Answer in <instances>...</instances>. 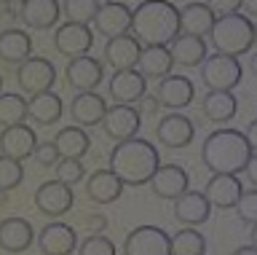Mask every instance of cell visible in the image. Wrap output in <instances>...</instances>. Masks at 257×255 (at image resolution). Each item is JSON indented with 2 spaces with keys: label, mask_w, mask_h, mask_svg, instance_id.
Listing matches in <instances>:
<instances>
[{
  "label": "cell",
  "mask_w": 257,
  "mask_h": 255,
  "mask_svg": "<svg viewBox=\"0 0 257 255\" xmlns=\"http://www.w3.org/2000/svg\"><path fill=\"white\" fill-rule=\"evenodd\" d=\"M201 81L204 86L212 89H220V92H233L236 86L241 83V75H244V67H241L238 57H228V54H212L201 62Z\"/></svg>",
  "instance_id": "cell-5"
},
{
  "label": "cell",
  "mask_w": 257,
  "mask_h": 255,
  "mask_svg": "<svg viewBox=\"0 0 257 255\" xmlns=\"http://www.w3.org/2000/svg\"><path fill=\"white\" fill-rule=\"evenodd\" d=\"M62 17V3L59 0H22L19 6V19L30 30H51Z\"/></svg>",
  "instance_id": "cell-19"
},
{
  "label": "cell",
  "mask_w": 257,
  "mask_h": 255,
  "mask_svg": "<svg viewBox=\"0 0 257 255\" xmlns=\"http://www.w3.org/2000/svg\"><path fill=\"white\" fill-rule=\"evenodd\" d=\"M241 191H244V186H241V178L238 175H228V172H217L209 178L204 194L209 199V204L217 207V210H233L241 196Z\"/></svg>",
  "instance_id": "cell-18"
},
{
  "label": "cell",
  "mask_w": 257,
  "mask_h": 255,
  "mask_svg": "<svg viewBox=\"0 0 257 255\" xmlns=\"http://www.w3.org/2000/svg\"><path fill=\"white\" fill-rule=\"evenodd\" d=\"M35 239H38V250L43 255H70L78 250L75 228L67 226V223H59V220L43 226V231Z\"/></svg>",
  "instance_id": "cell-16"
},
{
  "label": "cell",
  "mask_w": 257,
  "mask_h": 255,
  "mask_svg": "<svg viewBox=\"0 0 257 255\" xmlns=\"http://www.w3.org/2000/svg\"><path fill=\"white\" fill-rule=\"evenodd\" d=\"M140 124H142V116L134 105H112L107 108V113L102 118V132L104 137L112 140V142H120V140H128V137H137L140 132Z\"/></svg>",
  "instance_id": "cell-8"
},
{
  "label": "cell",
  "mask_w": 257,
  "mask_h": 255,
  "mask_svg": "<svg viewBox=\"0 0 257 255\" xmlns=\"http://www.w3.org/2000/svg\"><path fill=\"white\" fill-rule=\"evenodd\" d=\"M126 255H169L172 252V236L158 226H137L123 239Z\"/></svg>",
  "instance_id": "cell-6"
},
{
  "label": "cell",
  "mask_w": 257,
  "mask_h": 255,
  "mask_svg": "<svg viewBox=\"0 0 257 255\" xmlns=\"http://www.w3.org/2000/svg\"><path fill=\"white\" fill-rule=\"evenodd\" d=\"M27 57H32V38L24 30L8 27L0 33V62L6 65H22Z\"/></svg>",
  "instance_id": "cell-29"
},
{
  "label": "cell",
  "mask_w": 257,
  "mask_h": 255,
  "mask_svg": "<svg viewBox=\"0 0 257 255\" xmlns=\"http://www.w3.org/2000/svg\"><path fill=\"white\" fill-rule=\"evenodd\" d=\"M35 242L32 223L24 218H6L0 220V250L6 252H24Z\"/></svg>",
  "instance_id": "cell-25"
},
{
  "label": "cell",
  "mask_w": 257,
  "mask_h": 255,
  "mask_svg": "<svg viewBox=\"0 0 257 255\" xmlns=\"http://www.w3.org/2000/svg\"><path fill=\"white\" fill-rule=\"evenodd\" d=\"M54 81H56V67L46 57H27L16 67V83L30 97L38 92H48L54 86Z\"/></svg>",
  "instance_id": "cell-7"
},
{
  "label": "cell",
  "mask_w": 257,
  "mask_h": 255,
  "mask_svg": "<svg viewBox=\"0 0 257 255\" xmlns=\"http://www.w3.org/2000/svg\"><path fill=\"white\" fill-rule=\"evenodd\" d=\"M212 215V204L204 191H185L182 196L174 199V218L182 223V226H201V223L209 220Z\"/></svg>",
  "instance_id": "cell-22"
},
{
  "label": "cell",
  "mask_w": 257,
  "mask_h": 255,
  "mask_svg": "<svg viewBox=\"0 0 257 255\" xmlns=\"http://www.w3.org/2000/svg\"><path fill=\"white\" fill-rule=\"evenodd\" d=\"M174 59L169 46H142L140 59H137V70L148 78V81H161L164 75L172 73Z\"/></svg>",
  "instance_id": "cell-27"
},
{
  "label": "cell",
  "mask_w": 257,
  "mask_h": 255,
  "mask_svg": "<svg viewBox=\"0 0 257 255\" xmlns=\"http://www.w3.org/2000/svg\"><path fill=\"white\" fill-rule=\"evenodd\" d=\"M241 9L246 11L249 19H257V0H244V3H241Z\"/></svg>",
  "instance_id": "cell-46"
},
{
  "label": "cell",
  "mask_w": 257,
  "mask_h": 255,
  "mask_svg": "<svg viewBox=\"0 0 257 255\" xmlns=\"http://www.w3.org/2000/svg\"><path fill=\"white\" fill-rule=\"evenodd\" d=\"M214 19H217L214 11L206 3H188L180 9V33L206 38L212 25H214Z\"/></svg>",
  "instance_id": "cell-30"
},
{
  "label": "cell",
  "mask_w": 257,
  "mask_h": 255,
  "mask_svg": "<svg viewBox=\"0 0 257 255\" xmlns=\"http://www.w3.org/2000/svg\"><path fill=\"white\" fill-rule=\"evenodd\" d=\"M193 137H196V124H193L188 116H182L180 110L166 113L156 126V140L164 148H172V150L188 148L193 142Z\"/></svg>",
  "instance_id": "cell-11"
},
{
  "label": "cell",
  "mask_w": 257,
  "mask_h": 255,
  "mask_svg": "<svg viewBox=\"0 0 257 255\" xmlns=\"http://www.w3.org/2000/svg\"><path fill=\"white\" fill-rule=\"evenodd\" d=\"M75 204V194H72V186L62 183L59 178L48 180L43 186H38L35 191V207L48 218H59V215H67Z\"/></svg>",
  "instance_id": "cell-10"
},
{
  "label": "cell",
  "mask_w": 257,
  "mask_h": 255,
  "mask_svg": "<svg viewBox=\"0 0 257 255\" xmlns=\"http://www.w3.org/2000/svg\"><path fill=\"white\" fill-rule=\"evenodd\" d=\"M169 51H172L174 67H196L206 59V41L198 35L180 33L169 43Z\"/></svg>",
  "instance_id": "cell-28"
},
{
  "label": "cell",
  "mask_w": 257,
  "mask_h": 255,
  "mask_svg": "<svg viewBox=\"0 0 257 255\" xmlns=\"http://www.w3.org/2000/svg\"><path fill=\"white\" fill-rule=\"evenodd\" d=\"M96 11H99V0H64L62 3L64 19L75 22V25H88V22H94Z\"/></svg>",
  "instance_id": "cell-35"
},
{
  "label": "cell",
  "mask_w": 257,
  "mask_h": 255,
  "mask_svg": "<svg viewBox=\"0 0 257 255\" xmlns=\"http://www.w3.org/2000/svg\"><path fill=\"white\" fill-rule=\"evenodd\" d=\"M156 97H158V102H161V108L182 110V108H188L190 102L196 100V86H193L190 78L169 73V75H164V78L158 81Z\"/></svg>",
  "instance_id": "cell-15"
},
{
  "label": "cell",
  "mask_w": 257,
  "mask_h": 255,
  "mask_svg": "<svg viewBox=\"0 0 257 255\" xmlns=\"http://www.w3.org/2000/svg\"><path fill=\"white\" fill-rule=\"evenodd\" d=\"M161 164V153L150 140L142 137H128L115 142V148L110 150V169L118 175V180L128 188L148 186L153 172Z\"/></svg>",
  "instance_id": "cell-1"
},
{
  "label": "cell",
  "mask_w": 257,
  "mask_h": 255,
  "mask_svg": "<svg viewBox=\"0 0 257 255\" xmlns=\"http://www.w3.org/2000/svg\"><path fill=\"white\" fill-rule=\"evenodd\" d=\"M11 3H22V0H0V6H11Z\"/></svg>",
  "instance_id": "cell-50"
},
{
  "label": "cell",
  "mask_w": 257,
  "mask_h": 255,
  "mask_svg": "<svg viewBox=\"0 0 257 255\" xmlns=\"http://www.w3.org/2000/svg\"><path fill=\"white\" fill-rule=\"evenodd\" d=\"M204 3L214 11V17H225V14H236L244 0H204Z\"/></svg>",
  "instance_id": "cell-41"
},
{
  "label": "cell",
  "mask_w": 257,
  "mask_h": 255,
  "mask_svg": "<svg viewBox=\"0 0 257 255\" xmlns=\"http://www.w3.org/2000/svg\"><path fill=\"white\" fill-rule=\"evenodd\" d=\"M150 188L158 199H174L182 196L190 188V178L180 164H158V169L150 178Z\"/></svg>",
  "instance_id": "cell-17"
},
{
  "label": "cell",
  "mask_w": 257,
  "mask_h": 255,
  "mask_svg": "<svg viewBox=\"0 0 257 255\" xmlns=\"http://www.w3.org/2000/svg\"><path fill=\"white\" fill-rule=\"evenodd\" d=\"M62 113H64L62 97L51 89L38 92L27 100V118H32L38 126H54L62 118Z\"/></svg>",
  "instance_id": "cell-26"
},
{
  "label": "cell",
  "mask_w": 257,
  "mask_h": 255,
  "mask_svg": "<svg viewBox=\"0 0 257 255\" xmlns=\"http://www.w3.org/2000/svg\"><path fill=\"white\" fill-rule=\"evenodd\" d=\"M252 244L257 247V223H252Z\"/></svg>",
  "instance_id": "cell-49"
},
{
  "label": "cell",
  "mask_w": 257,
  "mask_h": 255,
  "mask_svg": "<svg viewBox=\"0 0 257 255\" xmlns=\"http://www.w3.org/2000/svg\"><path fill=\"white\" fill-rule=\"evenodd\" d=\"M249 70H252V75L257 78V54H252V59H249Z\"/></svg>",
  "instance_id": "cell-48"
},
{
  "label": "cell",
  "mask_w": 257,
  "mask_h": 255,
  "mask_svg": "<svg viewBox=\"0 0 257 255\" xmlns=\"http://www.w3.org/2000/svg\"><path fill=\"white\" fill-rule=\"evenodd\" d=\"M86 228L91 231V234H94V231H104V228H107V218L99 215V212L88 215V218H86Z\"/></svg>",
  "instance_id": "cell-43"
},
{
  "label": "cell",
  "mask_w": 257,
  "mask_h": 255,
  "mask_svg": "<svg viewBox=\"0 0 257 255\" xmlns=\"http://www.w3.org/2000/svg\"><path fill=\"white\" fill-rule=\"evenodd\" d=\"M64 78H67V83L75 92H94L104 81V65L99 59L88 57V54L72 57L70 65L64 67Z\"/></svg>",
  "instance_id": "cell-13"
},
{
  "label": "cell",
  "mask_w": 257,
  "mask_h": 255,
  "mask_svg": "<svg viewBox=\"0 0 257 255\" xmlns=\"http://www.w3.org/2000/svg\"><path fill=\"white\" fill-rule=\"evenodd\" d=\"M24 183V166L19 158L0 153V191H14Z\"/></svg>",
  "instance_id": "cell-36"
},
{
  "label": "cell",
  "mask_w": 257,
  "mask_h": 255,
  "mask_svg": "<svg viewBox=\"0 0 257 255\" xmlns=\"http://www.w3.org/2000/svg\"><path fill=\"white\" fill-rule=\"evenodd\" d=\"M56 178L67 183V186H78L86 178V166L80 158H59L56 161Z\"/></svg>",
  "instance_id": "cell-38"
},
{
  "label": "cell",
  "mask_w": 257,
  "mask_h": 255,
  "mask_svg": "<svg viewBox=\"0 0 257 255\" xmlns=\"http://www.w3.org/2000/svg\"><path fill=\"white\" fill-rule=\"evenodd\" d=\"M236 212L244 223H257V188L241 191V196L236 202Z\"/></svg>",
  "instance_id": "cell-39"
},
{
  "label": "cell",
  "mask_w": 257,
  "mask_h": 255,
  "mask_svg": "<svg viewBox=\"0 0 257 255\" xmlns=\"http://www.w3.org/2000/svg\"><path fill=\"white\" fill-rule=\"evenodd\" d=\"M201 110H204V116L212 124H228L230 118L238 113V100L233 92L212 89L204 100H201Z\"/></svg>",
  "instance_id": "cell-31"
},
{
  "label": "cell",
  "mask_w": 257,
  "mask_h": 255,
  "mask_svg": "<svg viewBox=\"0 0 257 255\" xmlns=\"http://www.w3.org/2000/svg\"><path fill=\"white\" fill-rule=\"evenodd\" d=\"M38 145V134L32 126L27 124H14V126H6L3 132H0V153L3 156H11V158H24L32 156V150Z\"/></svg>",
  "instance_id": "cell-20"
},
{
  "label": "cell",
  "mask_w": 257,
  "mask_h": 255,
  "mask_svg": "<svg viewBox=\"0 0 257 255\" xmlns=\"http://www.w3.org/2000/svg\"><path fill=\"white\" fill-rule=\"evenodd\" d=\"M209 43L214 46L217 54L228 57H241L254 46V22L246 14H225L217 17L212 30H209Z\"/></svg>",
  "instance_id": "cell-4"
},
{
  "label": "cell",
  "mask_w": 257,
  "mask_h": 255,
  "mask_svg": "<svg viewBox=\"0 0 257 255\" xmlns=\"http://www.w3.org/2000/svg\"><path fill=\"white\" fill-rule=\"evenodd\" d=\"M78 252H83V255H115L118 247L110 242V236H104V231H94V234H88L78 244Z\"/></svg>",
  "instance_id": "cell-37"
},
{
  "label": "cell",
  "mask_w": 257,
  "mask_h": 255,
  "mask_svg": "<svg viewBox=\"0 0 257 255\" xmlns=\"http://www.w3.org/2000/svg\"><path fill=\"white\" fill-rule=\"evenodd\" d=\"M56 150H59L62 158H83L91 148V137L83 126H64V129L56 132V137L51 140Z\"/></svg>",
  "instance_id": "cell-32"
},
{
  "label": "cell",
  "mask_w": 257,
  "mask_h": 255,
  "mask_svg": "<svg viewBox=\"0 0 257 255\" xmlns=\"http://www.w3.org/2000/svg\"><path fill=\"white\" fill-rule=\"evenodd\" d=\"M254 46H257V25H254Z\"/></svg>",
  "instance_id": "cell-51"
},
{
  "label": "cell",
  "mask_w": 257,
  "mask_h": 255,
  "mask_svg": "<svg viewBox=\"0 0 257 255\" xmlns=\"http://www.w3.org/2000/svg\"><path fill=\"white\" fill-rule=\"evenodd\" d=\"M244 137H246V142H249V148H252V150H257V118H254V121L246 126Z\"/></svg>",
  "instance_id": "cell-45"
},
{
  "label": "cell",
  "mask_w": 257,
  "mask_h": 255,
  "mask_svg": "<svg viewBox=\"0 0 257 255\" xmlns=\"http://www.w3.org/2000/svg\"><path fill=\"white\" fill-rule=\"evenodd\" d=\"M32 158L40 164V166H56V161H59V150H56L54 142H38L35 150H32Z\"/></svg>",
  "instance_id": "cell-40"
},
{
  "label": "cell",
  "mask_w": 257,
  "mask_h": 255,
  "mask_svg": "<svg viewBox=\"0 0 257 255\" xmlns=\"http://www.w3.org/2000/svg\"><path fill=\"white\" fill-rule=\"evenodd\" d=\"M140 102H142V110H145V113H156V110H161V102H158L156 94H145Z\"/></svg>",
  "instance_id": "cell-44"
},
{
  "label": "cell",
  "mask_w": 257,
  "mask_h": 255,
  "mask_svg": "<svg viewBox=\"0 0 257 255\" xmlns=\"http://www.w3.org/2000/svg\"><path fill=\"white\" fill-rule=\"evenodd\" d=\"M252 148L244 137V132L238 129H214L201 145V161L209 172H228L238 175L244 172V164Z\"/></svg>",
  "instance_id": "cell-3"
},
{
  "label": "cell",
  "mask_w": 257,
  "mask_h": 255,
  "mask_svg": "<svg viewBox=\"0 0 257 255\" xmlns=\"http://www.w3.org/2000/svg\"><path fill=\"white\" fill-rule=\"evenodd\" d=\"M172 252L174 255H204L206 252V239L198 234L196 226H185L172 236Z\"/></svg>",
  "instance_id": "cell-34"
},
{
  "label": "cell",
  "mask_w": 257,
  "mask_h": 255,
  "mask_svg": "<svg viewBox=\"0 0 257 255\" xmlns=\"http://www.w3.org/2000/svg\"><path fill=\"white\" fill-rule=\"evenodd\" d=\"M140 51H142V43L134 35L123 33V35L107 38V43H104V62L112 70H128V67H137Z\"/></svg>",
  "instance_id": "cell-24"
},
{
  "label": "cell",
  "mask_w": 257,
  "mask_h": 255,
  "mask_svg": "<svg viewBox=\"0 0 257 255\" xmlns=\"http://www.w3.org/2000/svg\"><path fill=\"white\" fill-rule=\"evenodd\" d=\"M244 175H246V180L257 188V150H252V153H249L246 164H244Z\"/></svg>",
  "instance_id": "cell-42"
},
{
  "label": "cell",
  "mask_w": 257,
  "mask_h": 255,
  "mask_svg": "<svg viewBox=\"0 0 257 255\" xmlns=\"http://www.w3.org/2000/svg\"><path fill=\"white\" fill-rule=\"evenodd\" d=\"M94 30L104 38H115L132 30V9L118 0H104L94 17Z\"/></svg>",
  "instance_id": "cell-14"
},
{
  "label": "cell",
  "mask_w": 257,
  "mask_h": 255,
  "mask_svg": "<svg viewBox=\"0 0 257 255\" xmlns=\"http://www.w3.org/2000/svg\"><path fill=\"white\" fill-rule=\"evenodd\" d=\"M107 94L118 105H137L145 94H148V78H145L137 67L128 70H115L107 81Z\"/></svg>",
  "instance_id": "cell-9"
},
{
  "label": "cell",
  "mask_w": 257,
  "mask_h": 255,
  "mask_svg": "<svg viewBox=\"0 0 257 255\" xmlns=\"http://www.w3.org/2000/svg\"><path fill=\"white\" fill-rule=\"evenodd\" d=\"M54 46L62 57H83L94 46V30L88 25H75V22H64L54 33Z\"/></svg>",
  "instance_id": "cell-12"
},
{
  "label": "cell",
  "mask_w": 257,
  "mask_h": 255,
  "mask_svg": "<svg viewBox=\"0 0 257 255\" xmlns=\"http://www.w3.org/2000/svg\"><path fill=\"white\" fill-rule=\"evenodd\" d=\"M123 183L118 180V175L110 169H94L86 178V196L91 199L94 204H112L118 202L120 194H123Z\"/></svg>",
  "instance_id": "cell-23"
},
{
  "label": "cell",
  "mask_w": 257,
  "mask_h": 255,
  "mask_svg": "<svg viewBox=\"0 0 257 255\" xmlns=\"http://www.w3.org/2000/svg\"><path fill=\"white\" fill-rule=\"evenodd\" d=\"M107 113V100L96 92H78L70 100V118L78 126H99Z\"/></svg>",
  "instance_id": "cell-21"
},
{
  "label": "cell",
  "mask_w": 257,
  "mask_h": 255,
  "mask_svg": "<svg viewBox=\"0 0 257 255\" xmlns=\"http://www.w3.org/2000/svg\"><path fill=\"white\" fill-rule=\"evenodd\" d=\"M132 35L142 46H169L180 35V9L172 0H142L132 11Z\"/></svg>",
  "instance_id": "cell-2"
},
{
  "label": "cell",
  "mask_w": 257,
  "mask_h": 255,
  "mask_svg": "<svg viewBox=\"0 0 257 255\" xmlns=\"http://www.w3.org/2000/svg\"><path fill=\"white\" fill-rule=\"evenodd\" d=\"M27 121V100L16 92H0V126H14Z\"/></svg>",
  "instance_id": "cell-33"
},
{
  "label": "cell",
  "mask_w": 257,
  "mask_h": 255,
  "mask_svg": "<svg viewBox=\"0 0 257 255\" xmlns=\"http://www.w3.org/2000/svg\"><path fill=\"white\" fill-rule=\"evenodd\" d=\"M238 252H241V255H254L257 247H254V244H246V247H238Z\"/></svg>",
  "instance_id": "cell-47"
},
{
  "label": "cell",
  "mask_w": 257,
  "mask_h": 255,
  "mask_svg": "<svg viewBox=\"0 0 257 255\" xmlns=\"http://www.w3.org/2000/svg\"><path fill=\"white\" fill-rule=\"evenodd\" d=\"M0 92H3V75H0Z\"/></svg>",
  "instance_id": "cell-52"
}]
</instances>
